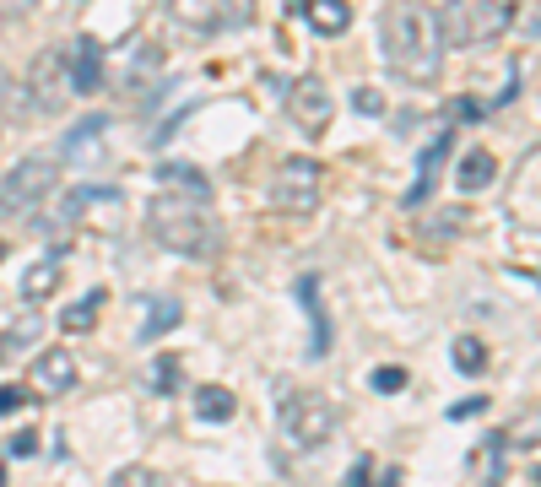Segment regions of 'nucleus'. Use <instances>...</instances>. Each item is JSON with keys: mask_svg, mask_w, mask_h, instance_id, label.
Instances as JSON below:
<instances>
[{"mask_svg": "<svg viewBox=\"0 0 541 487\" xmlns=\"http://www.w3.org/2000/svg\"><path fill=\"white\" fill-rule=\"evenodd\" d=\"M379 33H385V60L395 76H406V82H433L439 76L444 38H439L433 6H390Z\"/></svg>", "mask_w": 541, "mask_h": 487, "instance_id": "1", "label": "nucleus"}, {"mask_svg": "<svg viewBox=\"0 0 541 487\" xmlns=\"http://www.w3.org/2000/svg\"><path fill=\"white\" fill-rule=\"evenodd\" d=\"M147 228L152 239L174 255H217L222 249V222L211 217L206 201H184V195H157L147 206Z\"/></svg>", "mask_w": 541, "mask_h": 487, "instance_id": "2", "label": "nucleus"}, {"mask_svg": "<svg viewBox=\"0 0 541 487\" xmlns=\"http://www.w3.org/2000/svg\"><path fill=\"white\" fill-rule=\"evenodd\" d=\"M433 17H439L444 49H471V44H493L498 33H509L520 11L509 0H466V6H433Z\"/></svg>", "mask_w": 541, "mask_h": 487, "instance_id": "3", "label": "nucleus"}, {"mask_svg": "<svg viewBox=\"0 0 541 487\" xmlns=\"http://www.w3.org/2000/svg\"><path fill=\"white\" fill-rule=\"evenodd\" d=\"M336 428H341V412H336V401L320 396V390H293V396L282 401V433L298 444V450L331 444Z\"/></svg>", "mask_w": 541, "mask_h": 487, "instance_id": "4", "label": "nucleus"}, {"mask_svg": "<svg viewBox=\"0 0 541 487\" xmlns=\"http://www.w3.org/2000/svg\"><path fill=\"white\" fill-rule=\"evenodd\" d=\"M60 184V157L38 152V157H22L6 179H0V217H17V212H33L49 190Z\"/></svg>", "mask_w": 541, "mask_h": 487, "instance_id": "5", "label": "nucleus"}, {"mask_svg": "<svg viewBox=\"0 0 541 487\" xmlns=\"http://www.w3.org/2000/svg\"><path fill=\"white\" fill-rule=\"evenodd\" d=\"M320 195H325V168L314 157H282V168L271 179V201L287 217H309L320 206Z\"/></svg>", "mask_w": 541, "mask_h": 487, "instance_id": "6", "label": "nucleus"}, {"mask_svg": "<svg viewBox=\"0 0 541 487\" xmlns=\"http://www.w3.org/2000/svg\"><path fill=\"white\" fill-rule=\"evenodd\" d=\"M287 92V114H293L298 130H309V136H325V125H331L336 103H331V87L320 82V76H298Z\"/></svg>", "mask_w": 541, "mask_h": 487, "instance_id": "7", "label": "nucleus"}, {"mask_svg": "<svg viewBox=\"0 0 541 487\" xmlns=\"http://www.w3.org/2000/svg\"><path fill=\"white\" fill-rule=\"evenodd\" d=\"M28 92H33V109L38 114H55L65 98H71V76H65V49H44L28 65Z\"/></svg>", "mask_w": 541, "mask_h": 487, "instance_id": "8", "label": "nucleus"}, {"mask_svg": "<svg viewBox=\"0 0 541 487\" xmlns=\"http://www.w3.org/2000/svg\"><path fill=\"white\" fill-rule=\"evenodd\" d=\"M65 76H71V92H82V98L103 87V44L98 38L82 33L71 49H65Z\"/></svg>", "mask_w": 541, "mask_h": 487, "instance_id": "9", "label": "nucleus"}, {"mask_svg": "<svg viewBox=\"0 0 541 487\" xmlns=\"http://www.w3.org/2000/svg\"><path fill=\"white\" fill-rule=\"evenodd\" d=\"M509 206H514V217H520L525 228H541V152H531L520 163V174H514V184H509Z\"/></svg>", "mask_w": 541, "mask_h": 487, "instance_id": "10", "label": "nucleus"}, {"mask_svg": "<svg viewBox=\"0 0 541 487\" xmlns=\"http://www.w3.org/2000/svg\"><path fill=\"white\" fill-rule=\"evenodd\" d=\"M65 276V249H49V255H38L28 271H22V304H44V298H55Z\"/></svg>", "mask_w": 541, "mask_h": 487, "instance_id": "11", "label": "nucleus"}, {"mask_svg": "<svg viewBox=\"0 0 541 487\" xmlns=\"http://www.w3.org/2000/svg\"><path fill=\"white\" fill-rule=\"evenodd\" d=\"M298 298H303V314H309V325H314L309 358H325V352H331V314H325V298H320V276H298Z\"/></svg>", "mask_w": 541, "mask_h": 487, "instance_id": "12", "label": "nucleus"}, {"mask_svg": "<svg viewBox=\"0 0 541 487\" xmlns=\"http://www.w3.org/2000/svg\"><path fill=\"white\" fill-rule=\"evenodd\" d=\"M33 385L44 390V396H65V390L76 385V358L71 352H38V363H33Z\"/></svg>", "mask_w": 541, "mask_h": 487, "instance_id": "13", "label": "nucleus"}, {"mask_svg": "<svg viewBox=\"0 0 541 487\" xmlns=\"http://www.w3.org/2000/svg\"><path fill=\"white\" fill-rule=\"evenodd\" d=\"M450 141L455 136H433L428 147H422V157H417V184L406 190V206H422L433 195V184H439V163L450 157Z\"/></svg>", "mask_w": 541, "mask_h": 487, "instance_id": "14", "label": "nucleus"}, {"mask_svg": "<svg viewBox=\"0 0 541 487\" xmlns=\"http://www.w3.org/2000/svg\"><path fill=\"white\" fill-rule=\"evenodd\" d=\"M298 11L309 17V28L325 33V38H336V33L352 28V6H347V0H303Z\"/></svg>", "mask_w": 541, "mask_h": 487, "instance_id": "15", "label": "nucleus"}, {"mask_svg": "<svg viewBox=\"0 0 541 487\" xmlns=\"http://www.w3.org/2000/svg\"><path fill=\"white\" fill-rule=\"evenodd\" d=\"M92 201H109V206H114V201H120V190H114V184H76V190L55 206V217H49L44 228H55V222H76Z\"/></svg>", "mask_w": 541, "mask_h": 487, "instance_id": "16", "label": "nucleus"}, {"mask_svg": "<svg viewBox=\"0 0 541 487\" xmlns=\"http://www.w3.org/2000/svg\"><path fill=\"white\" fill-rule=\"evenodd\" d=\"M168 184V195H184V201H211V184L195 163H163V174H157Z\"/></svg>", "mask_w": 541, "mask_h": 487, "instance_id": "17", "label": "nucleus"}, {"mask_svg": "<svg viewBox=\"0 0 541 487\" xmlns=\"http://www.w3.org/2000/svg\"><path fill=\"white\" fill-rule=\"evenodd\" d=\"M504 471H509L504 444H498V433H487L477 450H471V477H477L482 487H498V482H504Z\"/></svg>", "mask_w": 541, "mask_h": 487, "instance_id": "18", "label": "nucleus"}, {"mask_svg": "<svg viewBox=\"0 0 541 487\" xmlns=\"http://www.w3.org/2000/svg\"><path fill=\"white\" fill-rule=\"evenodd\" d=\"M44 336V320H38L33 309H22L17 320L6 325V336H0V363H11V358H22V347H33V341Z\"/></svg>", "mask_w": 541, "mask_h": 487, "instance_id": "19", "label": "nucleus"}, {"mask_svg": "<svg viewBox=\"0 0 541 487\" xmlns=\"http://www.w3.org/2000/svg\"><path fill=\"white\" fill-rule=\"evenodd\" d=\"M103 298H109L103 287H92L87 298H76V304L60 314V331H65V336H87L92 325H98V314H103Z\"/></svg>", "mask_w": 541, "mask_h": 487, "instance_id": "20", "label": "nucleus"}, {"mask_svg": "<svg viewBox=\"0 0 541 487\" xmlns=\"http://www.w3.org/2000/svg\"><path fill=\"white\" fill-rule=\"evenodd\" d=\"M460 190H487V184L498 179V157L487 152V147H471L466 157H460Z\"/></svg>", "mask_w": 541, "mask_h": 487, "instance_id": "21", "label": "nucleus"}, {"mask_svg": "<svg viewBox=\"0 0 541 487\" xmlns=\"http://www.w3.org/2000/svg\"><path fill=\"white\" fill-rule=\"evenodd\" d=\"M498 444H504V450H536V444H541V406H525L514 423H504Z\"/></svg>", "mask_w": 541, "mask_h": 487, "instance_id": "22", "label": "nucleus"}, {"mask_svg": "<svg viewBox=\"0 0 541 487\" xmlns=\"http://www.w3.org/2000/svg\"><path fill=\"white\" fill-rule=\"evenodd\" d=\"M190 401H195V417H201V423H228V417L239 412V401H233L222 385H201Z\"/></svg>", "mask_w": 541, "mask_h": 487, "instance_id": "23", "label": "nucleus"}, {"mask_svg": "<svg viewBox=\"0 0 541 487\" xmlns=\"http://www.w3.org/2000/svg\"><path fill=\"white\" fill-rule=\"evenodd\" d=\"M450 358H455V368L460 374H487V341L482 336H455V347H450Z\"/></svg>", "mask_w": 541, "mask_h": 487, "instance_id": "24", "label": "nucleus"}, {"mask_svg": "<svg viewBox=\"0 0 541 487\" xmlns=\"http://www.w3.org/2000/svg\"><path fill=\"white\" fill-rule=\"evenodd\" d=\"M179 320H184L179 298H157V304H152V314H147V325H141V341H157V336H168Z\"/></svg>", "mask_w": 541, "mask_h": 487, "instance_id": "25", "label": "nucleus"}, {"mask_svg": "<svg viewBox=\"0 0 541 487\" xmlns=\"http://www.w3.org/2000/svg\"><path fill=\"white\" fill-rule=\"evenodd\" d=\"M103 130H109V120H103V114H92V120H82V125L71 130V136H65V157H82V152L92 147V141L103 136Z\"/></svg>", "mask_w": 541, "mask_h": 487, "instance_id": "26", "label": "nucleus"}, {"mask_svg": "<svg viewBox=\"0 0 541 487\" xmlns=\"http://www.w3.org/2000/svg\"><path fill=\"white\" fill-rule=\"evenodd\" d=\"M152 390H157V396H174V390H179V358H174V352H163V358L152 363Z\"/></svg>", "mask_w": 541, "mask_h": 487, "instance_id": "27", "label": "nucleus"}, {"mask_svg": "<svg viewBox=\"0 0 541 487\" xmlns=\"http://www.w3.org/2000/svg\"><path fill=\"white\" fill-rule=\"evenodd\" d=\"M109 487H168L163 477H157L152 466H125V471H114Z\"/></svg>", "mask_w": 541, "mask_h": 487, "instance_id": "28", "label": "nucleus"}, {"mask_svg": "<svg viewBox=\"0 0 541 487\" xmlns=\"http://www.w3.org/2000/svg\"><path fill=\"white\" fill-rule=\"evenodd\" d=\"M374 390H379V396H395V390H406V368H395V363L374 368Z\"/></svg>", "mask_w": 541, "mask_h": 487, "instance_id": "29", "label": "nucleus"}, {"mask_svg": "<svg viewBox=\"0 0 541 487\" xmlns=\"http://www.w3.org/2000/svg\"><path fill=\"white\" fill-rule=\"evenodd\" d=\"M157 65H163V55H157V49H141L136 65H130V87H141V82H147V76L157 71Z\"/></svg>", "mask_w": 541, "mask_h": 487, "instance_id": "30", "label": "nucleus"}, {"mask_svg": "<svg viewBox=\"0 0 541 487\" xmlns=\"http://www.w3.org/2000/svg\"><path fill=\"white\" fill-rule=\"evenodd\" d=\"M6 455H17V460H28V455H38V433H33V428L11 433V439H6Z\"/></svg>", "mask_w": 541, "mask_h": 487, "instance_id": "31", "label": "nucleus"}, {"mask_svg": "<svg viewBox=\"0 0 541 487\" xmlns=\"http://www.w3.org/2000/svg\"><path fill=\"white\" fill-rule=\"evenodd\" d=\"M482 412H487V396H466V401L450 406V423H471V417H482Z\"/></svg>", "mask_w": 541, "mask_h": 487, "instance_id": "32", "label": "nucleus"}, {"mask_svg": "<svg viewBox=\"0 0 541 487\" xmlns=\"http://www.w3.org/2000/svg\"><path fill=\"white\" fill-rule=\"evenodd\" d=\"M33 396L22 385H0V417H11V412H22V406H28Z\"/></svg>", "mask_w": 541, "mask_h": 487, "instance_id": "33", "label": "nucleus"}, {"mask_svg": "<svg viewBox=\"0 0 541 487\" xmlns=\"http://www.w3.org/2000/svg\"><path fill=\"white\" fill-rule=\"evenodd\" d=\"M341 487H374V460H352V466H347V482H341Z\"/></svg>", "mask_w": 541, "mask_h": 487, "instance_id": "34", "label": "nucleus"}, {"mask_svg": "<svg viewBox=\"0 0 541 487\" xmlns=\"http://www.w3.org/2000/svg\"><path fill=\"white\" fill-rule=\"evenodd\" d=\"M352 109H358V114H385V98H379L374 87H358V92H352Z\"/></svg>", "mask_w": 541, "mask_h": 487, "instance_id": "35", "label": "nucleus"}, {"mask_svg": "<svg viewBox=\"0 0 541 487\" xmlns=\"http://www.w3.org/2000/svg\"><path fill=\"white\" fill-rule=\"evenodd\" d=\"M450 120H482V103H450Z\"/></svg>", "mask_w": 541, "mask_h": 487, "instance_id": "36", "label": "nucleus"}, {"mask_svg": "<svg viewBox=\"0 0 541 487\" xmlns=\"http://www.w3.org/2000/svg\"><path fill=\"white\" fill-rule=\"evenodd\" d=\"M379 487H401V471H390V477H385V482H379Z\"/></svg>", "mask_w": 541, "mask_h": 487, "instance_id": "37", "label": "nucleus"}, {"mask_svg": "<svg viewBox=\"0 0 541 487\" xmlns=\"http://www.w3.org/2000/svg\"><path fill=\"white\" fill-rule=\"evenodd\" d=\"M536 487H541V466H536Z\"/></svg>", "mask_w": 541, "mask_h": 487, "instance_id": "38", "label": "nucleus"}, {"mask_svg": "<svg viewBox=\"0 0 541 487\" xmlns=\"http://www.w3.org/2000/svg\"><path fill=\"white\" fill-rule=\"evenodd\" d=\"M0 487H6V471H0Z\"/></svg>", "mask_w": 541, "mask_h": 487, "instance_id": "39", "label": "nucleus"}, {"mask_svg": "<svg viewBox=\"0 0 541 487\" xmlns=\"http://www.w3.org/2000/svg\"><path fill=\"white\" fill-rule=\"evenodd\" d=\"M0 260H6V244H0Z\"/></svg>", "mask_w": 541, "mask_h": 487, "instance_id": "40", "label": "nucleus"}]
</instances>
